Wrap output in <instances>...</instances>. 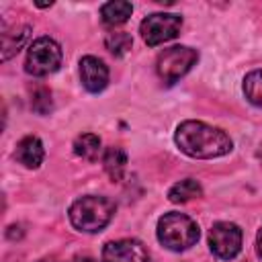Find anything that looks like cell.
<instances>
[{
  "label": "cell",
  "mask_w": 262,
  "mask_h": 262,
  "mask_svg": "<svg viewBox=\"0 0 262 262\" xmlns=\"http://www.w3.org/2000/svg\"><path fill=\"white\" fill-rule=\"evenodd\" d=\"M199 225L194 219H190L184 213H166L158 221V239L164 248L172 252H182L188 250L199 242Z\"/></svg>",
  "instance_id": "3957f363"
},
{
  "label": "cell",
  "mask_w": 262,
  "mask_h": 262,
  "mask_svg": "<svg viewBox=\"0 0 262 262\" xmlns=\"http://www.w3.org/2000/svg\"><path fill=\"white\" fill-rule=\"evenodd\" d=\"M256 252H258V256L262 258V227H260L258 233H256Z\"/></svg>",
  "instance_id": "d6986e66"
},
{
  "label": "cell",
  "mask_w": 262,
  "mask_h": 262,
  "mask_svg": "<svg viewBox=\"0 0 262 262\" xmlns=\"http://www.w3.org/2000/svg\"><path fill=\"white\" fill-rule=\"evenodd\" d=\"M115 209L117 207L111 199L100 196V194H86V196L72 203L68 215H70L72 225L78 231L98 233L111 223V219L115 215Z\"/></svg>",
  "instance_id": "7a4b0ae2"
},
{
  "label": "cell",
  "mask_w": 262,
  "mask_h": 262,
  "mask_svg": "<svg viewBox=\"0 0 262 262\" xmlns=\"http://www.w3.org/2000/svg\"><path fill=\"white\" fill-rule=\"evenodd\" d=\"M180 29H182V16L172 12H154L145 16L139 25V33L149 47L176 39Z\"/></svg>",
  "instance_id": "8992f818"
},
{
  "label": "cell",
  "mask_w": 262,
  "mask_h": 262,
  "mask_svg": "<svg viewBox=\"0 0 262 262\" xmlns=\"http://www.w3.org/2000/svg\"><path fill=\"white\" fill-rule=\"evenodd\" d=\"M209 248L221 260H233L242 250V229L235 223L219 221L209 231Z\"/></svg>",
  "instance_id": "52a82bcc"
},
{
  "label": "cell",
  "mask_w": 262,
  "mask_h": 262,
  "mask_svg": "<svg viewBox=\"0 0 262 262\" xmlns=\"http://www.w3.org/2000/svg\"><path fill=\"white\" fill-rule=\"evenodd\" d=\"M53 102H51V92L45 88V86H39L33 96H31V108L37 113V115H47L51 111Z\"/></svg>",
  "instance_id": "ac0fdd59"
},
{
  "label": "cell",
  "mask_w": 262,
  "mask_h": 262,
  "mask_svg": "<svg viewBox=\"0 0 262 262\" xmlns=\"http://www.w3.org/2000/svg\"><path fill=\"white\" fill-rule=\"evenodd\" d=\"M61 66V47L51 37H39L29 45L25 70L31 76H49L57 72Z\"/></svg>",
  "instance_id": "277c9868"
},
{
  "label": "cell",
  "mask_w": 262,
  "mask_h": 262,
  "mask_svg": "<svg viewBox=\"0 0 262 262\" xmlns=\"http://www.w3.org/2000/svg\"><path fill=\"white\" fill-rule=\"evenodd\" d=\"M72 262H92L90 258H76V260H72Z\"/></svg>",
  "instance_id": "ffe728a7"
},
{
  "label": "cell",
  "mask_w": 262,
  "mask_h": 262,
  "mask_svg": "<svg viewBox=\"0 0 262 262\" xmlns=\"http://www.w3.org/2000/svg\"><path fill=\"white\" fill-rule=\"evenodd\" d=\"M131 12H133V6L127 0H111V2H106V4L100 6L102 23L108 25V27L123 25L131 16Z\"/></svg>",
  "instance_id": "7c38bea8"
},
{
  "label": "cell",
  "mask_w": 262,
  "mask_h": 262,
  "mask_svg": "<svg viewBox=\"0 0 262 262\" xmlns=\"http://www.w3.org/2000/svg\"><path fill=\"white\" fill-rule=\"evenodd\" d=\"M199 61V51L186 45H174L164 49L158 55L156 61V72L158 76L166 82V84H174L178 82L184 74L190 72V68Z\"/></svg>",
  "instance_id": "5b68a950"
},
{
  "label": "cell",
  "mask_w": 262,
  "mask_h": 262,
  "mask_svg": "<svg viewBox=\"0 0 262 262\" xmlns=\"http://www.w3.org/2000/svg\"><path fill=\"white\" fill-rule=\"evenodd\" d=\"M104 45H106V49H108L113 55L123 57V55L131 49L133 39H131V35H129V33H125V31H113V33H108V35H106Z\"/></svg>",
  "instance_id": "e0dca14e"
},
{
  "label": "cell",
  "mask_w": 262,
  "mask_h": 262,
  "mask_svg": "<svg viewBox=\"0 0 262 262\" xmlns=\"http://www.w3.org/2000/svg\"><path fill=\"white\" fill-rule=\"evenodd\" d=\"M244 94L248 102L262 108V70H252L244 78Z\"/></svg>",
  "instance_id": "2e32d148"
},
{
  "label": "cell",
  "mask_w": 262,
  "mask_h": 262,
  "mask_svg": "<svg viewBox=\"0 0 262 262\" xmlns=\"http://www.w3.org/2000/svg\"><path fill=\"white\" fill-rule=\"evenodd\" d=\"M74 154L80 156L82 160L94 162L100 154V137L94 133H82L74 141Z\"/></svg>",
  "instance_id": "9a60e30c"
},
{
  "label": "cell",
  "mask_w": 262,
  "mask_h": 262,
  "mask_svg": "<svg viewBox=\"0 0 262 262\" xmlns=\"http://www.w3.org/2000/svg\"><path fill=\"white\" fill-rule=\"evenodd\" d=\"M174 141L178 149L196 160H213L231 151L233 143L229 135L213 125L203 121H182L176 127Z\"/></svg>",
  "instance_id": "6da1fadb"
},
{
  "label": "cell",
  "mask_w": 262,
  "mask_h": 262,
  "mask_svg": "<svg viewBox=\"0 0 262 262\" xmlns=\"http://www.w3.org/2000/svg\"><path fill=\"white\" fill-rule=\"evenodd\" d=\"M31 35V27L29 25H20L14 29H4L2 31V61L10 59L27 41Z\"/></svg>",
  "instance_id": "8fae6325"
},
{
  "label": "cell",
  "mask_w": 262,
  "mask_h": 262,
  "mask_svg": "<svg viewBox=\"0 0 262 262\" xmlns=\"http://www.w3.org/2000/svg\"><path fill=\"white\" fill-rule=\"evenodd\" d=\"M14 158L18 164H23L25 168H39L43 158H45V149L39 137L35 135H27L16 143L14 149Z\"/></svg>",
  "instance_id": "30bf717a"
},
{
  "label": "cell",
  "mask_w": 262,
  "mask_h": 262,
  "mask_svg": "<svg viewBox=\"0 0 262 262\" xmlns=\"http://www.w3.org/2000/svg\"><path fill=\"white\" fill-rule=\"evenodd\" d=\"M80 80L88 92L98 94L108 84V68L104 66L102 59L94 55H84L80 59Z\"/></svg>",
  "instance_id": "9c48e42d"
},
{
  "label": "cell",
  "mask_w": 262,
  "mask_h": 262,
  "mask_svg": "<svg viewBox=\"0 0 262 262\" xmlns=\"http://www.w3.org/2000/svg\"><path fill=\"white\" fill-rule=\"evenodd\" d=\"M102 166L106 170V174L111 176L113 182L121 180L123 172H125V166H127V154L125 149L121 147H106L104 154H102Z\"/></svg>",
  "instance_id": "4fadbf2b"
},
{
  "label": "cell",
  "mask_w": 262,
  "mask_h": 262,
  "mask_svg": "<svg viewBox=\"0 0 262 262\" xmlns=\"http://www.w3.org/2000/svg\"><path fill=\"white\" fill-rule=\"evenodd\" d=\"M203 194V186L194 180V178H184L180 182H176L170 190H168V199L172 203H186L190 199H196Z\"/></svg>",
  "instance_id": "5bb4252c"
},
{
  "label": "cell",
  "mask_w": 262,
  "mask_h": 262,
  "mask_svg": "<svg viewBox=\"0 0 262 262\" xmlns=\"http://www.w3.org/2000/svg\"><path fill=\"white\" fill-rule=\"evenodd\" d=\"M102 262H149V252L139 239H113L102 248Z\"/></svg>",
  "instance_id": "ba28073f"
}]
</instances>
